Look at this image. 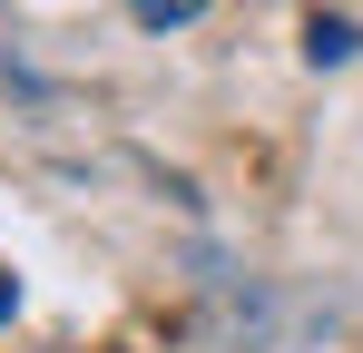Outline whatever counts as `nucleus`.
<instances>
[{
  "instance_id": "nucleus-1",
  "label": "nucleus",
  "mask_w": 363,
  "mask_h": 353,
  "mask_svg": "<svg viewBox=\"0 0 363 353\" xmlns=\"http://www.w3.org/2000/svg\"><path fill=\"white\" fill-rule=\"evenodd\" d=\"M128 20L138 30H186V20H206V0H128Z\"/></svg>"
},
{
  "instance_id": "nucleus-2",
  "label": "nucleus",
  "mask_w": 363,
  "mask_h": 353,
  "mask_svg": "<svg viewBox=\"0 0 363 353\" xmlns=\"http://www.w3.org/2000/svg\"><path fill=\"white\" fill-rule=\"evenodd\" d=\"M354 20H314V30H304V59H314V69H324V59H354Z\"/></svg>"
},
{
  "instance_id": "nucleus-3",
  "label": "nucleus",
  "mask_w": 363,
  "mask_h": 353,
  "mask_svg": "<svg viewBox=\"0 0 363 353\" xmlns=\"http://www.w3.org/2000/svg\"><path fill=\"white\" fill-rule=\"evenodd\" d=\"M10 314H20V275L0 265V324H10Z\"/></svg>"
}]
</instances>
